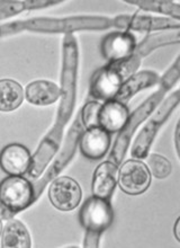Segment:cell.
Returning <instances> with one entry per match:
<instances>
[{
  "label": "cell",
  "instance_id": "cell-1",
  "mask_svg": "<svg viewBox=\"0 0 180 248\" xmlns=\"http://www.w3.org/2000/svg\"><path fill=\"white\" fill-rule=\"evenodd\" d=\"M179 59H177L176 63L169 69V71L162 78V85L160 89L153 95H151L143 104H141L138 108L135 109L132 114L129 115L125 125L122 127V130L119 131V136L116 138L115 144H114L112 153L109 156V161H112L116 165L117 167L120 166L122 160L125 156L127 148L131 139H132L135 130L137 129L141 122L144 119H147L149 115L153 112L155 106H158L162 97L165 95V93L169 91L175 85V82L179 79Z\"/></svg>",
  "mask_w": 180,
  "mask_h": 248
},
{
  "label": "cell",
  "instance_id": "cell-2",
  "mask_svg": "<svg viewBox=\"0 0 180 248\" xmlns=\"http://www.w3.org/2000/svg\"><path fill=\"white\" fill-rule=\"evenodd\" d=\"M113 25V19L106 17H74L64 19L39 18L24 22L6 24L0 29V33L9 34L23 30L39 31V32H65L67 34L80 30H106Z\"/></svg>",
  "mask_w": 180,
  "mask_h": 248
},
{
  "label": "cell",
  "instance_id": "cell-3",
  "mask_svg": "<svg viewBox=\"0 0 180 248\" xmlns=\"http://www.w3.org/2000/svg\"><path fill=\"white\" fill-rule=\"evenodd\" d=\"M78 70V46L75 36L69 33L63 42V63H62L61 95L62 101L59 108L58 123L65 125L70 119L75 103Z\"/></svg>",
  "mask_w": 180,
  "mask_h": 248
},
{
  "label": "cell",
  "instance_id": "cell-4",
  "mask_svg": "<svg viewBox=\"0 0 180 248\" xmlns=\"http://www.w3.org/2000/svg\"><path fill=\"white\" fill-rule=\"evenodd\" d=\"M35 188L30 180L10 175L0 183V218L12 219L35 202Z\"/></svg>",
  "mask_w": 180,
  "mask_h": 248
},
{
  "label": "cell",
  "instance_id": "cell-5",
  "mask_svg": "<svg viewBox=\"0 0 180 248\" xmlns=\"http://www.w3.org/2000/svg\"><path fill=\"white\" fill-rule=\"evenodd\" d=\"M80 223L86 229L85 247L97 248L103 232L112 225L114 213L109 200L91 196L84 203L79 213Z\"/></svg>",
  "mask_w": 180,
  "mask_h": 248
},
{
  "label": "cell",
  "instance_id": "cell-6",
  "mask_svg": "<svg viewBox=\"0 0 180 248\" xmlns=\"http://www.w3.org/2000/svg\"><path fill=\"white\" fill-rule=\"evenodd\" d=\"M179 102V91H176L174 94L165 99L164 104L151 116L134 141L132 150H131L133 158H135V159H144V158L148 157L149 150H150L151 144L153 142L155 134L158 133L162 124L167 121L169 115L176 108V106H178Z\"/></svg>",
  "mask_w": 180,
  "mask_h": 248
},
{
  "label": "cell",
  "instance_id": "cell-7",
  "mask_svg": "<svg viewBox=\"0 0 180 248\" xmlns=\"http://www.w3.org/2000/svg\"><path fill=\"white\" fill-rule=\"evenodd\" d=\"M63 127L64 126L62 124L58 122L52 127V130L47 133V136L42 140L35 155L32 157L30 166L27 173L24 175V177L30 181H35L36 178H39L43 174L45 167L47 166V164L50 163V160L59 150L62 139V129Z\"/></svg>",
  "mask_w": 180,
  "mask_h": 248
},
{
  "label": "cell",
  "instance_id": "cell-8",
  "mask_svg": "<svg viewBox=\"0 0 180 248\" xmlns=\"http://www.w3.org/2000/svg\"><path fill=\"white\" fill-rule=\"evenodd\" d=\"M119 184L124 193L138 195L144 193L151 184V174L147 165L140 160H126L119 173Z\"/></svg>",
  "mask_w": 180,
  "mask_h": 248
},
{
  "label": "cell",
  "instance_id": "cell-9",
  "mask_svg": "<svg viewBox=\"0 0 180 248\" xmlns=\"http://www.w3.org/2000/svg\"><path fill=\"white\" fill-rule=\"evenodd\" d=\"M81 196L80 185L69 176L57 178L48 188L51 203L60 211H71L77 208L81 201Z\"/></svg>",
  "mask_w": 180,
  "mask_h": 248
},
{
  "label": "cell",
  "instance_id": "cell-10",
  "mask_svg": "<svg viewBox=\"0 0 180 248\" xmlns=\"http://www.w3.org/2000/svg\"><path fill=\"white\" fill-rule=\"evenodd\" d=\"M81 132H82V127L80 123V116H79V118L75 120L74 125L71 126V129L69 130V134L67 137V141H65V147L63 151H62V153L57 157V159L54 160V163L52 164V166L48 168L46 173H45V176L42 178V180L37 181L36 184L34 185L36 200L40 196L41 193H42L45 185H46L52 178L57 176V175L63 170L65 165L69 163V160L71 159V157H74L75 147H77V142H79V138L81 136Z\"/></svg>",
  "mask_w": 180,
  "mask_h": 248
},
{
  "label": "cell",
  "instance_id": "cell-11",
  "mask_svg": "<svg viewBox=\"0 0 180 248\" xmlns=\"http://www.w3.org/2000/svg\"><path fill=\"white\" fill-rule=\"evenodd\" d=\"M136 47V39L130 32H113L104 37L100 52L108 63L122 61L131 57Z\"/></svg>",
  "mask_w": 180,
  "mask_h": 248
},
{
  "label": "cell",
  "instance_id": "cell-12",
  "mask_svg": "<svg viewBox=\"0 0 180 248\" xmlns=\"http://www.w3.org/2000/svg\"><path fill=\"white\" fill-rule=\"evenodd\" d=\"M123 84V79L116 70L107 64L97 70L90 80L89 94L99 101H112Z\"/></svg>",
  "mask_w": 180,
  "mask_h": 248
},
{
  "label": "cell",
  "instance_id": "cell-13",
  "mask_svg": "<svg viewBox=\"0 0 180 248\" xmlns=\"http://www.w3.org/2000/svg\"><path fill=\"white\" fill-rule=\"evenodd\" d=\"M32 156L25 146L12 143L3 148L0 153V167L8 175L22 176L25 175L30 166Z\"/></svg>",
  "mask_w": 180,
  "mask_h": 248
},
{
  "label": "cell",
  "instance_id": "cell-14",
  "mask_svg": "<svg viewBox=\"0 0 180 248\" xmlns=\"http://www.w3.org/2000/svg\"><path fill=\"white\" fill-rule=\"evenodd\" d=\"M109 144V133L100 126L88 129L79 138L81 154L90 160L102 159L108 151Z\"/></svg>",
  "mask_w": 180,
  "mask_h": 248
},
{
  "label": "cell",
  "instance_id": "cell-15",
  "mask_svg": "<svg viewBox=\"0 0 180 248\" xmlns=\"http://www.w3.org/2000/svg\"><path fill=\"white\" fill-rule=\"evenodd\" d=\"M119 167L112 161H105L96 167L92 177V195L109 200L117 184Z\"/></svg>",
  "mask_w": 180,
  "mask_h": 248
},
{
  "label": "cell",
  "instance_id": "cell-16",
  "mask_svg": "<svg viewBox=\"0 0 180 248\" xmlns=\"http://www.w3.org/2000/svg\"><path fill=\"white\" fill-rule=\"evenodd\" d=\"M159 81H160V77L152 71L145 70L134 74L127 78L125 81H123L114 101H117L125 105L138 92L157 85Z\"/></svg>",
  "mask_w": 180,
  "mask_h": 248
},
{
  "label": "cell",
  "instance_id": "cell-17",
  "mask_svg": "<svg viewBox=\"0 0 180 248\" xmlns=\"http://www.w3.org/2000/svg\"><path fill=\"white\" fill-rule=\"evenodd\" d=\"M129 108L117 101H107L99 113V126L109 134L119 132L129 118Z\"/></svg>",
  "mask_w": 180,
  "mask_h": 248
},
{
  "label": "cell",
  "instance_id": "cell-18",
  "mask_svg": "<svg viewBox=\"0 0 180 248\" xmlns=\"http://www.w3.org/2000/svg\"><path fill=\"white\" fill-rule=\"evenodd\" d=\"M61 96V89L54 82L48 80H36L27 85L25 97L30 104L46 106L53 104Z\"/></svg>",
  "mask_w": 180,
  "mask_h": 248
},
{
  "label": "cell",
  "instance_id": "cell-19",
  "mask_svg": "<svg viewBox=\"0 0 180 248\" xmlns=\"http://www.w3.org/2000/svg\"><path fill=\"white\" fill-rule=\"evenodd\" d=\"M3 248H30L32 246L29 230L24 223L16 219L7 220L1 233Z\"/></svg>",
  "mask_w": 180,
  "mask_h": 248
},
{
  "label": "cell",
  "instance_id": "cell-20",
  "mask_svg": "<svg viewBox=\"0 0 180 248\" xmlns=\"http://www.w3.org/2000/svg\"><path fill=\"white\" fill-rule=\"evenodd\" d=\"M180 22L177 19L165 18V17H153L148 15H130L127 30L137 32H149L158 30H179Z\"/></svg>",
  "mask_w": 180,
  "mask_h": 248
},
{
  "label": "cell",
  "instance_id": "cell-21",
  "mask_svg": "<svg viewBox=\"0 0 180 248\" xmlns=\"http://www.w3.org/2000/svg\"><path fill=\"white\" fill-rule=\"evenodd\" d=\"M24 99L23 87L12 79L0 80V111L10 112L20 106Z\"/></svg>",
  "mask_w": 180,
  "mask_h": 248
},
{
  "label": "cell",
  "instance_id": "cell-22",
  "mask_svg": "<svg viewBox=\"0 0 180 248\" xmlns=\"http://www.w3.org/2000/svg\"><path fill=\"white\" fill-rule=\"evenodd\" d=\"M180 40L179 31L175 34H155V35H150L142 41V42L136 46L134 50V53L141 59L145 56H148L152 50L157 49L159 46H167L170 43H178Z\"/></svg>",
  "mask_w": 180,
  "mask_h": 248
},
{
  "label": "cell",
  "instance_id": "cell-23",
  "mask_svg": "<svg viewBox=\"0 0 180 248\" xmlns=\"http://www.w3.org/2000/svg\"><path fill=\"white\" fill-rule=\"evenodd\" d=\"M59 1H0V19L15 15L26 9L42 8L50 5H55Z\"/></svg>",
  "mask_w": 180,
  "mask_h": 248
},
{
  "label": "cell",
  "instance_id": "cell-24",
  "mask_svg": "<svg viewBox=\"0 0 180 248\" xmlns=\"http://www.w3.org/2000/svg\"><path fill=\"white\" fill-rule=\"evenodd\" d=\"M140 7L141 9L149 10V12H157L165 15L175 17L179 20L180 18V7L178 3L171 1H126Z\"/></svg>",
  "mask_w": 180,
  "mask_h": 248
},
{
  "label": "cell",
  "instance_id": "cell-25",
  "mask_svg": "<svg viewBox=\"0 0 180 248\" xmlns=\"http://www.w3.org/2000/svg\"><path fill=\"white\" fill-rule=\"evenodd\" d=\"M148 170L150 174L153 175L154 177L159 180L167 178L171 174L172 165L167 158L160 155L152 154L148 157Z\"/></svg>",
  "mask_w": 180,
  "mask_h": 248
},
{
  "label": "cell",
  "instance_id": "cell-26",
  "mask_svg": "<svg viewBox=\"0 0 180 248\" xmlns=\"http://www.w3.org/2000/svg\"><path fill=\"white\" fill-rule=\"evenodd\" d=\"M102 109V104L98 102H88L80 111V116L82 123L85 124L86 129L99 126V113Z\"/></svg>",
  "mask_w": 180,
  "mask_h": 248
},
{
  "label": "cell",
  "instance_id": "cell-27",
  "mask_svg": "<svg viewBox=\"0 0 180 248\" xmlns=\"http://www.w3.org/2000/svg\"><path fill=\"white\" fill-rule=\"evenodd\" d=\"M179 222H180V219L178 218L177 221H176V225H175V237H176V239H177V242H180V237H179Z\"/></svg>",
  "mask_w": 180,
  "mask_h": 248
},
{
  "label": "cell",
  "instance_id": "cell-28",
  "mask_svg": "<svg viewBox=\"0 0 180 248\" xmlns=\"http://www.w3.org/2000/svg\"><path fill=\"white\" fill-rule=\"evenodd\" d=\"M2 233V223H1V219H0V235Z\"/></svg>",
  "mask_w": 180,
  "mask_h": 248
}]
</instances>
